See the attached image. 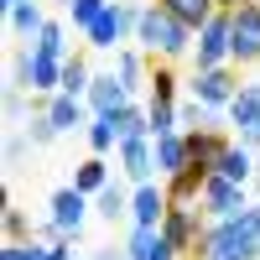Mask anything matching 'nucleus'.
<instances>
[{"label": "nucleus", "instance_id": "6e6552de", "mask_svg": "<svg viewBox=\"0 0 260 260\" xmlns=\"http://www.w3.org/2000/svg\"><path fill=\"white\" fill-rule=\"evenodd\" d=\"M187 89H192V99L213 104V110H219V104L229 110V99L240 94V78H234L229 68H203V73H192V83H187Z\"/></svg>", "mask_w": 260, "mask_h": 260}, {"label": "nucleus", "instance_id": "2f4dec72", "mask_svg": "<svg viewBox=\"0 0 260 260\" xmlns=\"http://www.w3.org/2000/svg\"><path fill=\"white\" fill-rule=\"evenodd\" d=\"M31 260H78L68 240H31Z\"/></svg>", "mask_w": 260, "mask_h": 260}, {"label": "nucleus", "instance_id": "6ab92c4d", "mask_svg": "<svg viewBox=\"0 0 260 260\" xmlns=\"http://www.w3.org/2000/svg\"><path fill=\"white\" fill-rule=\"evenodd\" d=\"M89 89H94L89 57H83V52H73L68 62H62V89H57V94H89Z\"/></svg>", "mask_w": 260, "mask_h": 260}, {"label": "nucleus", "instance_id": "9d476101", "mask_svg": "<svg viewBox=\"0 0 260 260\" xmlns=\"http://www.w3.org/2000/svg\"><path fill=\"white\" fill-rule=\"evenodd\" d=\"M167 208H172V192L156 187V182H141V187H136V198H130V219L146 224V229H161Z\"/></svg>", "mask_w": 260, "mask_h": 260}, {"label": "nucleus", "instance_id": "ddd939ff", "mask_svg": "<svg viewBox=\"0 0 260 260\" xmlns=\"http://www.w3.org/2000/svg\"><path fill=\"white\" fill-rule=\"evenodd\" d=\"M229 151V141L219 136V130H187V161H198V167H219V156Z\"/></svg>", "mask_w": 260, "mask_h": 260}, {"label": "nucleus", "instance_id": "7ed1b4c3", "mask_svg": "<svg viewBox=\"0 0 260 260\" xmlns=\"http://www.w3.org/2000/svg\"><path fill=\"white\" fill-rule=\"evenodd\" d=\"M141 11H146L141 0H110V11L89 26V47H94V52H115L120 42H125V31H136Z\"/></svg>", "mask_w": 260, "mask_h": 260}, {"label": "nucleus", "instance_id": "aec40b11", "mask_svg": "<svg viewBox=\"0 0 260 260\" xmlns=\"http://www.w3.org/2000/svg\"><path fill=\"white\" fill-rule=\"evenodd\" d=\"M47 115H52L57 130H78L83 125V104H78V94H52L47 99Z\"/></svg>", "mask_w": 260, "mask_h": 260}, {"label": "nucleus", "instance_id": "ea45409f", "mask_svg": "<svg viewBox=\"0 0 260 260\" xmlns=\"http://www.w3.org/2000/svg\"><path fill=\"white\" fill-rule=\"evenodd\" d=\"M255 192H260V161H255Z\"/></svg>", "mask_w": 260, "mask_h": 260}, {"label": "nucleus", "instance_id": "f704fd0d", "mask_svg": "<svg viewBox=\"0 0 260 260\" xmlns=\"http://www.w3.org/2000/svg\"><path fill=\"white\" fill-rule=\"evenodd\" d=\"M21 156H26V136H11V141H6V161L21 167Z\"/></svg>", "mask_w": 260, "mask_h": 260}, {"label": "nucleus", "instance_id": "f3484780", "mask_svg": "<svg viewBox=\"0 0 260 260\" xmlns=\"http://www.w3.org/2000/svg\"><path fill=\"white\" fill-rule=\"evenodd\" d=\"M73 187H78V192H89V198H99V192L110 187V161H104V156L78 161V172H73Z\"/></svg>", "mask_w": 260, "mask_h": 260}, {"label": "nucleus", "instance_id": "72a5a7b5", "mask_svg": "<svg viewBox=\"0 0 260 260\" xmlns=\"http://www.w3.org/2000/svg\"><path fill=\"white\" fill-rule=\"evenodd\" d=\"M0 260H31V240H6L0 245Z\"/></svg>", "mask_w": 260, "mask_h": 260}, {"label": "nucleus", "instance_id": "c85d7f7f", "mask_svg": "<svg viewBox=\"0 0 260 260\" xmlns=\"http://www.w3.org/2000/svg\"><path fill=\"white\" fill-rule=\"evenodd\" d=\"M104 11H110V0H68V16H73V26H78V31H89Z\"/></svg>", "mask_w": 260, "mask_h": 260}, {"label": "nucleus", "instance_id": "b1692460", "mask_svg": "<svg viewBox=\"0 0 260 260\" xmlns=\"http://www.w3.org/2000/svg\"><path fill=\"white\" fill-rule=\"evenodd\" d=\"M89 146H94V156H104V151L120 146V125H115V115H94V125H89Z\"/></svg>", "mask_w": 260, "mask_h": 260}, {"label": "nucleus", "instance_id": "20e7f679", "mask_svg": "<svg viewBox=\"0 0 260 260\" xmlns=\"http://www.w3.org/2000/svg\"><path fill=\"white\" fill-rule=\"evenodd\" d=\"M229 57L260 62V0H245L229 11Z\"/></svg>", "mask_w": 260, "mask_h": 260}, {"label": "nucleus", "instance_id": "473e14b6", "mask_svg": "<svg viewBox=\"0 0 260 260\" xmlns=\"http://www.w3.org/2000/svg\"><path fill=\"white\" fill-rule=\"evenodd\" d=\"M6 240H37L31 224H26V213L21 208H6Z\"/></svg>", "mask_w": 260, "mask_h": 260}, {"label": "nucleus", "instance_id": "bb28decb", "mask_svg": "<svg viewBox=\"0 0 260 260\" xmlns=\"http://www.w3.org/2000/svg\"><path fill=\"white\" fill-rule=\"evenodd\" d=\"M31 47H37V52H47V57H57V62H68V57H73V52H68V42H62V26H57V21H47V26L37 31Z\"/></svg>", "mask_w": 260, "mask_h": 260}, {"label": "nucleus", "instance_id": "a211bd4d", "mask_svg": "<svg viewBox=\"0 0 260 260\" xmlns=\"http://www.w3.org/2000/svg\"><path fill=\"white\" fill-rule=\"evenodd\" d=\"M161 245H167V234H161V229L136 224V229H130V245H125V260H156Z\"/></svg>", "mask_w": 260, "mask_h": 260}, {"label": "nucleus", "instance_id": "1a4fd4ad", "mask_svg": "<svg viewBox=\"0 0 260 260\" xmlns=\"http://www.w3.org/2000/svg\"><path fill=\"white\" fill-rule=\"evenodd\" d=\"M120 167H125V177L130 182H151V172H156V141L151 136H125L120 141Z\"/></svg>", "mask_w": 260, "mask_h": 260}, {"label": "nucleus", "instance_id": "5701e85b", "mask_svg": "<svg viewBox=\"0 0 260 260\" xmlns=\"http://www.w3.org/2000/svg\"><path fill=\"white\" fill-rule=\"evenodd\" d=\"M115 78L125 83L130 94H136L141 83H151V78H146V68H141V52H130V47H120V52H115Z\"/></svg>", "mask_w": 260, "mask_h": 260}, {"label": "nucleus", "instance_id": "dca6fc26", "mask_svg": "<svg viewBox=\"0 0 260 260\" xmlns=\"http://www.w3.org/2000/svg\"><path fill=\"white\" fill-rule=\"evenodd\" d=\"M260 120V78L255 83H240V94L229 99V125L234 130H245V125H255Z\"/></svg>", "mask_w": 260, "mask_h": 260}, {"label": "nucleus", "instance_id": "2eb2a0df", "mask_svg": "<svg viewBox=\"0 0 260 260\" xmlns=\"http://www.w3.org/2000/svg\"><path fill=\"white\" fill-rule=\"evenodd\" d=\"M187 167V136L177 130V136H156V172L161 177H177V172Z\"/></svg>", "mask_w": 260, "mask_h": 260}, {"label": "nucleus", "instance_id": "c756f323", "mask_svg": "<svg viewBox=\"0 0 260 260\" xmlns=\"http://www.w3.org/2000/svg\"><path fill=\"white\" fill-rule=\"evenodd\" d=\"M151 99H161V104H177V73H172L167 62H156V68H151Z\"/></svg>", "mask_w": 260, "mask_h": 260}, {"label": "nucleus", "instance_id": "423d86ee", "mask_svg": "<svg viewBox=\"0 0 260 260\" xmlns=\"http://www.w3.org/2000/svg\"><path fill=\"white\" fill-rule=\"evenodd\" d=\"M198 208L213 213V219H234V213H245L250 208L245 203V182H229V177H219V172H208V182L198 192Z\"/></svg>", "mask_w": 260, "mask_h": 260}, {"label": "nucleus", "instance_id": "9b49d317", "mask_svg": "<svg viewBox=\"0 0 260 260\" xmlns=\"http://www.w3.org/2000/svg\"><path fill=\"white\" fill-rule=\"evenodd\" d=\"M83 213H89V192H78V187H57V192H52V224L68 234V240L78 234Z\"/></svg>", "mask_w": 260, "mask_h": 260}, {"label": "nucleus", "instance_id": "7c9ffc66", "mask_svg": "<svg viewBox=\"0 0 260 260\" xmlns=\"http://www.w3.org/2000/svg\"><path fill=\"white\" fill-rule=\"evenodd\" d=\"M52 136H62V130L52 125V115H47V104H42V110H31V120H26V141H31V146H47Z\"/></svg>", "mask_w": 260, "mask_h": 260}, {"label": "nucleus", "instance_id": "f257e3e1", "mask_svg": "<svg viewBox=\"0 0 260 260\" xmlns=\"http://www.w3.org/2000/svg\"><path fill=\"white\" fill-rule=\"evenodd\" d=\"M198 260H260V203L234 219H213L198 240Z\"/></svg>", "mask_w": 260, "mask_h": 260}, {"label": "nucleus", "instance_id": "4468645a", "mask_svg": "<svg viewBox=\"0 0 260 260\" xmlns=\"http://www.w3.org/2000/svg\"><path fill=\"white\" fill-rule=\"evenodd\" d=\"M219 177H229V182H255V156H250V146L245 141H229V151L219 156Z\"/></svg>", "mask_w": 260, "mask_h": 260}, {"label": "nucleus", "instance_id": "4be33fe9", "mask_svg": "<svg viewBox=\"0 0 260 260\" xmlns=\"http://www.w3.org/2000/svg\"><path fill=\"white\" fill-rule=\"evenodd\" d=\"M6 16H11V31H16V37H37L42 26H47V16H42L37 0H21V6H16V11H6Z\"/></svg>", "mask_w": 260, "mask_h": 260}, {"label": "nucleus", "instance_id": "a878e982", "mask_svg": "<svg viewBox=\"0 0 260 260\" xmlns=\"http://www.w3.org/2000/svg\"><path fill=\"white\" fill-rule=\"evenodd\" d=\"M94 208H99V219H110V224H115V219H125V213H130V198H125V187H120V182H110V187L94 198Z\"/></svg>", "mask_w": 260, "mask_h": 260}, {"label": "nucleus", "instance_id": "393cba45", "mask_svg": "<svg viewBox=\"0 0 260 260\" xmlns=\"http://www.w3.org/2000/svg\"><path fill=\"white\" fill-rule=\"evenodd\" d=\"M146 120H151V141H156V136H177V130H182V120H177V104H161V99H151Z\"/></svg>", "mask_w": 260, "mask_h": 260}, {"label": "nucleus", "instance_id": "c9c22d12", "mask_svg": "<svg viewBox=\"0 0 260 260\" xmlns=\"http://www.w3.org/2000/svg\"><path fill=\"white\" fill-rule=\"evenodd\" d=\"M240 141H245V146H250V151H255V146H260V120H255V125H245V130H240Z\"/></svg>", "mask_w": 260, "mask_h": 260}, {"label": "nucleus", "instance_id": "412c9836", "mask_svg": "<svg viewBox=\"0 0 260 260\" xmlns=\"http://www.w3.org/2000/svg\"><path fill=\"white\" fill-rule=\"evenodd\" d=\"M161 6H167L172 16H177V21H187V26L198 31L203 21H208L213 11H219V0H161Z\"/></svg>", "mask_w": 260, "mask_h": 260}, {"label": "nucleus", "instance_id": "cd10ccee", "mask_svg": "<svg viewBox=\"0 0 260 260\" xmlns=\"http://www.w3.org/2000/svg\"><path fill=\"white\" fill-rule=\"evenodd\" d=\"M177 120H182V130H213V104L187 99V104H177Z\"/></svg>", "mask_w": 260, "mask_h": 260}, {"label": "nucleus", "instance_id": "0eeeda50", "mask_svg": "<svg viewBox=\"0 0 260 260\" xmlns=\"http://www.w3.org/2000/svg\"><path fill=\"white\" fill-rule=\"evenodd\" d=\"M192 62H198V73L229 62V11H213L198 26V57H192Z\"/></svg>", "mask_w": 260, "mask_h": 260}, {"label": "nucleus", "instance_id": "f03ea898", "mask_svg": "<svg viewBox=\"0 0 260 260\" xmlns=\"http://www.w3.org/2000/svg\"><path fill=\"white\" fill-rule=\"evenodd\" d=\"M187 37H192V26H187V21H177L161 0H156V6H146L141 21H136V42H141L151 57H161V62L182 57V52H187Z\"/></svg>", "mask_w": 260, "mask_h": 260}, {"label": "nucleus", "instance_id": "39448f33", "mask_svg": "<svg viewBox=\"0 0 260 260\" xmlns=\"http://www.w3.org/2000/svg\"><path fill=\"white\" fill-rule=\"evenodd\" d=\"M198 203H172L167 219H161V234L172 240L177 255H198V240H203V219H198Z\"/></svg>", "mask_w": 260, "mask_h": 260}, {"label": "nucleus", "instance_id": "4c0bfd02", "mask_svg": "<svg viewBox=\"0 0 260 260\" xmlns=\"http://www.w3.org/2000/svg\"><path fill=\"white\" fill-rule=\"evenodd\" d=\"M234 6H245V0H219V11H234Z\"/></svg>", "mask_w": 260, "mask_h": 260}, {"label": "nucleus", "instance_id": "e433bc0d", "mask_svg": "<svg viewBox=\"0 0 260 260\" xmlns=\"http://www.w3.org/2000/svg\"><path fill=\"white\" fill-rule=\"evenodd\" d=\"M94 260H125V255H115V250H99V255H94Z\"/></svg>", "mask_w": 260, "mask_h": 260}, {"label": "nucleus", "instance_id": "58836bf2", "mask_svg": "<svg viewBox=\"0 0 260 260\" xmlns=\"http://www.w3.org/2000/svg\"><path fill=\"white\" fill-rule=\"evenodd\" d=\"M0 6H6V11H16V6H21V0H0Z\"/></svg>", "mask_w": 260, "mask_h": 260}, {"label": "nucleus", "instance_id": "f8f14e48", "mask_svg": "<svg viewBox=\"0 0 260 260\" xmlns=\"http://www.w3.org/2000/svg\"><path fill=\"white\" fill-rule=\"evenodd\" d=\"M89 104H94V115H120L125 104H130V89H125V83H120L115 73H94Z\"/></svg>", "mask_w": 260, "mask_h": 260}]
</instances>
